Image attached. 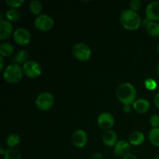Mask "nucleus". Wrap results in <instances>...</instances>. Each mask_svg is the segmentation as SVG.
Instances as JSON below:
<instances>
[{
	"mask_svg": "<svg viewBox=\"0 0 159 159\" xmlns=\"http://www.w3.org/2000/svg\"><path fill=\"white\" fill-rule=\"evenodd\" d=\"M155 106L159 109V93H157L155 97Z\"/></svg>",
	"mask_w": 159,
	"mask_h": 159,
	"instance_id": "30",
	"label": "nucleus"
},
{
	"mask_svg": "<svg viewBox=\"0 0 159 159\" xmlns=\"http://www.w3.org/2000/svg\"><path fill=\"white\" fill-rule=\"evenodd\" d=\"M4 159H21V155L18 150L14 148H9L6 150Z\"/></svg>",
	"mask_w": 159,
	"mask_h": 159,
	"instance_id": "23",
	"label": "nucleus"
},
{
	"mask_svg": "<svg viewBox=\"0 0 159 159\" xmlns=\"http://www.w3.org/2000/svg\"><path fill=\"white\" fill-rule=\"evenodd\" d=\"M29 57V54L25 49H20V51H17L16 55L12 57V61L13 64H23L26 63L27 61V59Z\"/></svg>",
	"mask_w": 159,
	"mask_h": 159,
	"instance_id": "17",
	"label": "nucleus"
},
{
	"mask_svg": "<svg viewBox=\"0 0 159 159\" xmlns=\"http://www.w3.org/2000/svg\"><path fill=\"white\" fill-rule=\"evenodd\" d=\"M147 32L153 37L159 36V23L156 21H149L146 25Z\"/></svg>",
	"mask_w": 159,
	"mask_h": 159,
	"instance_id": "18",
	"label": "nucleus"
},
{
	"mask_svg": "<svg viewBox=\"0 0 159 159\" xmlns=\"http://www.w3.org/2000/svg\"><path fill=\"white\" fill-rule=\"evenodd\" d=\"M134 109L138 113H145L150 107V103L146 99H138L134 102Z\"/></svg>",
	"mask_w": 159,
	"mask_h": 159,
	"instance_id": "15",
	"label": "nucleus"
},
{
	"mask_svg": "<svg viewBox=\"0 0 159 159\" xmlns=\"http://www.w3.org/2000/svg\"><path fill=\"white\" fill-rule=\"evenodd\" d=\"M123 159H138L137 158V157L135 156L134 155H133V154H127V155H125V156L123 158Z\"/></svg>",
	"mask_w": 159,
	"mask_h": 159,
	"instance_id": "29",
	"label": "nucleus"
},
{
	"mask_svg": "<svg viewBox=\"0 0 159 159\" xmlns=\"http://www.w3.org/2000/svg\"><path fill=\"white\" fill-rule=\"evenodd\" d=\"M150 124H152L154 128H158L159 127V116L157 114H154L150 118Z\"/></svg>",
	"mask_w": 159,
	"mask_h": 159,
	"instance_id": "28",
	"label": "nucleus"
},
{
	"mask_svg": "<svg viewBox=\"0 0 159 159\" xmlns=\"http://www.w3.org/2000/svg\"><path fill=\"white\" fill-rule=\"evenodd\" d=\"M145 13L149 21L159 20V1H153L149 3L146 7Z\"/></svg>",
	"mask_w": 159,
	"mask_h": 159,
	"instance_id": "10",
	"label": "nucleus"
},
{
	"mask_svg": "<svg viewBox=\"0 0 159 159\" xmlns=\"http://www.w3.org/2000/svg\"><path fill=\"white\" fill-rule=\"evenodd\" d=\"M116 95L120 102L130 105L134 102L136 99L137 91L132 84L124 82L118 85L116 90Z\"/></svg>",
	"mask_w": 159,
	"mask_h": 159,
	"instance_id": "1",
	"label": "nucleus"
},
{
	"mask_svg": "<svg viewBox=\"0 0 159 159\" xmlns=\"http://www.w3.org/2000/svg\"><path fill=\"white\" fill-rule=\"evenodd\" d=\"M144 141V134L139 130H134L129 135V141L134 145H140Z\"/></svg>",
	"mask_w": 159,
	"mask_h": 159,
	"instance_id": "16",
	"label": "nucleus"
},
{
	"mask_svg": "<svg viewBox=\"0 0 159 159\" xmlns=\"http://www.w3.org/2000/svg\"><path fill=\"white\" fill-rule=\"evenodd\" d=\"M0 153H1V155H4L5 153H6V151L4 150L3 148H0Z\"/></svg>",
	"mask_w": 159,
	"mask_h": 159,
	"instance_id": "34",
	"label": "nucleus"
},
{
	"mask_svg": "<svg viewBox=\"0 0 159 159\" xmlns=\"http://www.w3.org/2000/svg\"><path fill=\"white\" fill-rule=\"evenodd\" d=\"M154 159H159V155H157V156H156V157H155V158H154Z\"/></svg>",
	"mask_w": 159,
	"mask_h": 159,
	"instance_id": "37",
	"label": "nucleus"
},
{
	"mask_svg": "<svg viewBox=\"0 0 159 159\" xmlns=\"http://www.w3.org/2000/svg\"><path fill=\"white\" fill-rule=\"evenodd\" d=\"M148 138L153 145L159 147V128H153L149 131Z\"/></svg>",
	"mask_w": 159,
	"mask_h": 159,
	"instance_id": "20",
	"label": "nucleus"
},
{
	"mask_svg": "<svg viewBox=\"0 0 159 159\" xmlns=\"http://www.w3.org/2000/svg\"><path fill=\"white\" fill-rule=\"evenodd\" d=\"M156 71H157V73H158V75H159V63H158V65H157Z\"/></svg>",
	"mask_w": 159,
	"mask_h": 159,
	"instance_id": "35",
	"label": "nucleus"
},
{
	"mask_svg": "<svg viewBox=\"0 0 159 159\" xmlns=\"http://www.w3.org/2000/svg\"><path fill=\"white\" fill-rule=\"evenodd\" d=\"M43 9L42 3L39 0H33L30 3V9L34 14H39Z\"/></svg>",
	"mask_w": 159,
	"mask_h": 159,
	"instance_id": "24",
	"label": "nucleus"
},
{
	"mask_svg": "<svg viewBox=\"0 0 159 159\" xmlns=\"http://www.w3.org/2000/svg\"><path fill=\"white\" fill-rule=\"evenodd\" d=\"M97 124L99 127L104 130H110L114 124L113 115L107 112L100 113L97 118Z\"/></svg>",
	"mask_w": 159,
	"mask_h": 159,
	"instance_id": "9",
	"label": "nucleus"
},
{
	"mask_svg": "<svg viewBox=\"0 0 159 159\" xmlns=\"http://www.w3.org/2000/svg\"><path fill=\"white\" fill-rule=\"evenodd\" d=\"M14 48L12 46V43H9V42H5V43H2L0 44V54L1 55L5 56H10L11 54L13 53Z\"/></svg>",
	"mask_w": 159,
	"mask_h": 159,
	"instance_id": "19",
	"label": "nucleus"
},
{
	"mask_svg": "<svg viewBox=\"0 0 159 159\" xmlns=\"http://www.w3.org/2000/svg\"><path fill=\"white\" fill-rule=\"evenodd\" d=\"M93 159H102V155L99 153H96L93 155Z\"/></svg>",
	"mask_w": 159,
	"mask_h": 159,
	"instance_id": "32",
	"label": "nucleus"
},
{
	"mask_svg": "<svg viewBox=\"0 0 159 159\" xmlns=\"http://www.w3.org/2000/svg\"><path fill=\"white\" fill-rule=\"evenodd\" d=\"M157 50H158V54H159V43L158 44V47H157Z\"/></svg>",
	"mask_w": 159,
	"mask_h": 159,
	"instance_id": "36",
	"label": "nucleus"
},
{
	"mask_svg": "<svg viewBox=\"0 0 159 159\" xmlns=\"http://www.w3.org/2000/svg\"><path fill=\"white\" fill-rule=\"evenodd\" d=\"M20 142V138L17 134H10L6 138V144L11 148L18 145Z\"/></svg>",
	"mask_w": 159,
	"mask_h": 159,
	"instance_id": "21",
	"label": "nucleus"
},
{
	"mask_svg": "<svg viewBox=\"0 0 159 159\" xmlns=\"http://www.w3.org/2000/svg\"><path fill=\"white\" fill-rule=\"evenodd\" d=\"M129 4H130V8H131L132 10L136 11L138 10V9L141 7L142 2H141V1H140V0H131Z\"/></svg>",
	"mask_w": 159,
	"mask_h": 159,
	"instance_id": "27",
	"label": "nucleus"
},
{
	"mask_svg": "<svg viewBox=\"0 0 159 159\" xmlns=\"http://www.w3.org/2000/svg\"><path fill=\"white\" fill-rule=\"evenodd\" d=\"M130 149H131V147H130V144L128 141H126V140H120V141H117L116 144H115L113 152L116 156L124 157L127 154H129Z\"/></svg>",
	"mask_w": 159,
	"mask_h": 159,
	"instance_id": "11",
	"label": "nucleus"
},
{
	"mask_svg": "<svg viewBox=\"0 0 159 159\" xmlns=\"http://www.w3.org/2000/svg\"><path fill=\"white\" fill-rule=\"evenodd\" d=\"M71 140H72L73 144L75 147L82 148L86 144L88 141V137L83 130H77L73 133Z\"/></svg>",
	"mask_w": 159,
	"mask_h": 159,
	"instance_id": "12",
	"label": "nucleus"
},
{
	"mask_svg": "<svg viewBox=\"0 0 159 159\" xmlns=\"http://www.w3.org/2000/svg\"><path fill=\"white\" fill-rule=\"evenodd\" d=\"M144 85L149 90H154L156 89L157 83L153 79H147L144 81Z\"/></svg>",
	"mask_w": 159,
	"mask_h": 159,
	"instance_id": "25",
	"label": "nucleus"
},
{
	"mask_svg": "<svg viewBox=\"0 0 159 159\" xmlns=\"http://www.w3.org/2000/svg\"><path fill=\"white\" fill-rule=\"evenodd\" d=\"M23 72L30 78H36L41 74L42 68L40 64L34 60L27 61L23 65Z\"/></svg>",
	"mask_w": 159,
	"mask_h": 159,
	"instance_id": "7",
	"label": "nucleus"
},
{
	"mask_svg": "<svg viewBox=\"0 0 159 159\" xmlns=\"http://www.w3.org/2000/svg\"><path fill=\"white\" fill-rule=\"evenodd\" d=\"M12 32V25L7 20H0V40H5L9 37Z\"/></svg>",
	"mask_w": 159,
	"mask_h": 159,
	"instance_id": "13",
	"label": "nucleus"
},
{
	"mask_svg": "<svg viewBox=\"0 0 159 159\" xmlns=\"http://www.w3.org/2000/svg\"><path fill=\"white\" fill-rule=\"evenodd\" d=\"M73 55L80 61H87L91 57L92 51L89 47L84 43H77L72 48Z\"/></svg>",
	"mask_w": 159,
	"mask_h": 159,
	"instance_id": "4",
	"label": "nucleus"
},
{
	"mask_svg": "<svg viewBox=\"0 0 159 159\" xmlns=\"http://www.w3.org/2000/svg\"><path fill=\"white\" fill-rule=\"evenodd\" d=\"M124 110L126 112V113H128V112L130 111V107L128 104H125L124 107Z\"/></svg>",
	"mask_w": 159,
	"mask_h": 159,
	"instance_id": "31",
	"label": "nucleus"
},
{
	"mask_svg": "<svg viewBox=\"0 0 159 159\" xmlns=\"http://www.w3.org/2000/svg\"><path fill=\"white\" fill-rule=\"evenodd\" d=\"M23 71L20 65L11 64L5 68L3 71V77L7 82L15 83L19 82L23 76Z\"/></svg>",
	"mask_w": 159,
	"mask_h": 159,
	"instance_id": "3",
	"label": "nucleus"
},
{
	"mask_svg": "<svg viewBox=\"0 0 159 159\" xmlns=\"http://www.w3.org/2000/svg\"><path fill=\"white\" fill-rule=\"evenodd\" d=\"M6 2L12 8H16L21 6L24 2V0H6Z\"/></svg>",
	"mask_w": 159,
	"mask_h": 159,
	"instance_id": "26",
	"label": "nucleus"
},
{
	"mask_svg": "<svg viewBox=\"0 0 159 159\" xmlns=\"http://www.w3.org/2000/svg\"><path fill=\"white\" fill-rule=\"evenodd\" d=\"M54 104V96L49 92L40 93L36 99V105L40 110H48Z\"/></svg>",
	"mask_w": 159,
	"mask_h": 159,
	"instance_id": "5",
	"label": "nucleus"
},
{
	"mask_svg": "<svg viewBox=\"0 0 159 159\" xmlns=\"http://www.w3.org/2000/svg\"><path fill=\"white\" fill-rule=\"evenodd\" d=\"M102 141L107 146L115 145L117 142V135L113 130H107L102 134Z\"/></svg>",
	"mask_w": 159,
	"mask_h": 159,
	"instance_id": "14",
	"label": "nucleus"
},
{
	"mask_svg": "<svg viewBox=\"0 0 159 159\" xmlns=\"http://www.w3.org/2000/svg\"><path fill=\"white\" fill-rule=\"evenodd\" d=\"M13 38L17 43L26 45L31 40V34L27 29L23 27L17 28L13 33Z\"/></svg>",
	"mask_w": 159,
	"mask_h": 159,
	"instance_id": "8",
	"label": "nucleus"
},
{
	"mask_svg": "<svg viewBox=\"0 0 159 159\" xmlns=\"http://www.w3.org/2000/svg\"><path fill=\"white\" fill-rule=\"evenodd\" d=\"M0 63H1V67H0V70H2L3 68H4V59H3L2 56L0 57Z\"/></svg>",
	"mask_w": 159,
	"mask_h": 159,
	"instance_id": "33",
	"label": "nucleus"
},
{
	"mask_svg": "<svg viewBox=\"0 0 159 159\" xmlns=\"http://www.w3.org/2000/svg\"><path fill=\"white\" fill-rule=\"evenodd\" d=\"M120 22L126 29L135 30L140 26L141 20L136 11L132 10L131 9H127L121 12Z\"/></svg>",
	"mask_w": 159,
	"mask_h": 159,
	"instance_id": "2",
	"label": "nucleus"
},
{
	"mask_svg": "<svg viewBox=\"0 0 159 159\" xmlns=\"http://www.w3.org/2000/svg\"><path fill=\"white\" fill-rule=\"evenodd\" d=\"M34 24L38 30L47 31L51 29L54 25V20L48 14H40L34 20Z\"/></svg>",
	"mask_w": 159,
	"mask_h": 159,
	"instance_id": "6",
	"label": "nucleus"
},
{
	"mask_svg": "<svg viewBox=\"0 0 159 159\" xmlns=\"http://www.w3.org/2000/svg\"><path fill=\"white\" fill-rule=\"evenodd\" d=\"M6 17L11 21H16L20 19V12L16 8H10L6 11Z\"/></svg>",
	"mask_w": 159,
	"mask_h": 159,
	"instance_id": "22",
	"label": "nucleus"
}]
</instances>
